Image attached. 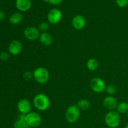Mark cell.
Listing matches in <instances>:
<instances>
[{
	"instance_id": "cell-1",
	"label": "cell",
	"mask_w": 128,
	"mask_h": 128,
	"mask_svg": "<svg viewBox=\"0 0 128 128\" xmlns=\"http://www.w3.org/2000/svg\"><path fill=\"white\" fill-rule=\"evenodd\" d=\"M33 104L38 111H46L50 106V100L44 94H38L33 99Z\"/></svg>"
},
{
	"instance_id": "cell-2",
	"label": "cell",
	"mask_w": 128,
	"mask_h": 128,
	"mask_svg": "<svg viewBox=\"0 0 128 128\" xmlns=\"http://www.w3.org/2000/svg\"><path fill=\"white\" fill-rule=\"evenodd\" d=\"M33 78L39 84H43L46 83L50 79L49 71L45 68H38L33 72Z\"/></svg>"
},
{
	"instance_id": "cell-3",
	"label": "cell",
	"mask_w": 128,
	"mask_h": 128,
	"mask_svg": "<svg viewBox=\"0 0 128 128\" xmlns=\"http://www.w3.org/2000/svg\"><path fill=\"white\" fill-rule=\"evenodd\" d=\"M105 122L110 128H116L120 123V114L115 111H110L105 116Z\"/></svg>"
},
{
	"instance_id": "cell-4",
	"label": "cell",
	"mask_w": 128,
	"mask_h": 128,
	"mask_svg": "<svg viewBox=\"0 0 128 128\" xmlns=\"http://www.w3.org/2000/svg\"><path fill=\"white\" fill-rule=\"evenodd\" d=\"M80 111L76 105H71L68 106L66 111L65 117L70 123H74L79 120L80 116Z\"/></svg>"
},
{
	"instance_id": "cell-5",
	"label": "cell",
	"mask_w": 128,
	"mask_h": 128,
	"mask_svg": "<svg viewBox=\"0 0 128 128\" xmlns=\"http://www.w3.org/2000/svg\"><path fill=\"white\" fill-rule=\"evenodd\" d=\"M26 121L30 128H38L41 125V117L38 113L36 112H30L25 116Z\"/></svg>"
},
{
	"instance_id": "cell-6",
	"label": "cell",
	"mask_w": 128,
	"mask_h": 128,
	"mask_svg": "<svg viewBox=\"0 0 128 128\" xmlns=\"http://www.w3.org/2000/svg\"><path fill=\"white\" fill-rule=\"evenodd\" d=\"M90 86L94 92L96 93H101L106 89V84L105 82L101 78L98 77L93 78L90 81Z\"/></svg>"
},
{
	"instance_id": "cell-7",
	"label": "cell",
	"mask_w": 128,
	"mask_h": 128,
	"mask_svg": "<svg viewBox=\"0 0 128 128\" xmlns=\"http://www.w3.org/2000/svg\"><path fill=\"white\" fill-rule=\"evenodd\" d=\"M40 34H41L38 28L33 26L27 27L24 31V36L29 41H34L39 39Z\"/></svg>"
},
{
	"instance_id": "cell-8",
	"label": "cell",
	"mask_w": 128,
	"mask_h": 128,
	"mask_svg": "<svg viewBox=\"0 0 128 128\" xmlns=\"http://www.w3.org/2000/svg\"><path fill=\"white\" fill-rule=\"evenodd\" d=\"M62 18V13L58 9H52L48 14L47 19L49 23L51 24H56L60 22Z\"/></svg>"
},
{
	"instance_id": "cell-9",
	"label": "cell",
	"mask_w": 128,
	"mask_h": 128,
	"mask_svg": "<svg viewBox=\"0 0 128 128\" xmlns=\"http://www.w3.org/2000/svg\"><path fill=\"white\" fill-rule=\"evenodd\" d=\"M17 108L19 112L22 114H27L31 112V104L26 99H21L18 102Z\"/></svg>"
},
{
	"instance_id": "cell-10",
	"label": "cell",
	"mask_w": 128,
	"mask_h": 128,
	"mask_svg": "<svg viewBox=\"0 0 128 128\" xmlns=\"http://www.w3.org/2000/svg\"><path fill=\"white\" fill-rule=\"evenodd\" d=\"M22 44L18 40H13L9 44L8 51L10 54L12 56H17L22 50Z\"/></svg>"
},
{
	"instance_id": "cell-11",
	"label": "cell",
	"mask_w": 128,
	"mask_h": 128,
	"mask_svg": "<svg viewBox=\"0 0 128 128\" xmlns=\"http://www.w3.org/2000/svg\"><path fill=\"white\" fill-rule=\"evenodd\" d=\"M103 104L109 111H114L115 109L117 108L118 103L116 98L112 96H108L104 99Z\"/></svg>"
},
{
	"instance_id": "cell-12",
	"label": "cell",
	"mask_w": 128,
	"mask_h": 128,
	"mask_svg": "<svg viewBox=\"0 0 128 128\" xmlns=\"http://www.w3.org/2000/svg\"><path fill=\"white\" fill-rule=\"evenodd\" d=\"M86 20L81 15H76L72 20V26L75 30H81L85 27Z\"/></svg>"
},
{
	"instance_id": "cell-13",
	"label": "cell",
	"mask_w": 128,
	"mask_h": 128,
	"mask_svg": "<svg viewBox=\"0 0 128 128\" xmlns=\"http://www.w3.org/2000/svg\"><path fill=\"white\" fill-rule=\"evenodd\" d=\"M31 6V0H16V6L18 10L22 12L28 11Z\"/></svg>"
},
{
	"instance_id": "cell-14",
	"label": "cell",
	"mask_w": 128,
	"mask_h": 128,
	"mask_svg": "<svg viewBox=\"0 0 128 128\" xmlns=\"http://www.w3.org/2000/svg\"><path fill=\"white\" fill-rule=\"evenodd\" d=\"M40 42L45 46H50L52 43V37L51 34L47 32H42L39 38Z\"/></svg>"
},
{
	"instance_id": "cell-15",
	"label": "cell",
	"mask_w": 128,
	"mask_h": 128,
	"mask_svg": "<svg viewBox=\"0 0 128 128\" xmlns=\"http://www.w3.org/2000/svg\"><path fill=\"white\" fill-rule=\"evenodd\" d=\"M24 114H21L18 116L16 121L14 123V128H30V126L27 124L25 118Z\"/></svg>"
},
{
	"instance_id": "cell-16",
	"label": "cell",
	"mask_w": 128,
	"mask_h": 128,
	"mask_svg": "<svg viewBox=\"0 0 128 128\" xmlns=\"http://www.w3.org/2000/svg\"><path fill=\"white\" fill-rule=\"evenodd\" d=\"M22 20V16L20 12H14L10 16L9 21L12 25H17L21 22Z\"/></svg>"
},
{
	"instance_id": "cell-17",
	"label": "cell",
	"mask_w": 128,
	"mask_h": 128,
	"mask_svg": "<svg viewBox=\"0 0 128 128\" xmlns=\"http://www.w3.org/2000/svg\"><path fill=\"white\" fill-rule=\"evenodd\" d=\"M86 66L90 71H95L98 68L99 62L95 58H90L88 60Z\"/></svg>"
},
{
	"instance_id": "cell-18",
	"label": "cell",
	"mask_w": 128,
	"mask_h": 128,
	"mask_svg": "<svg viewBox=\"0 0 128 128\" xmlns=\"http://www.w3.org/2000/svg\"><path fill=\"white\" fill-rule=\"evenodd\" d=\"M76 106L78 107L81 111H87L90 108L91 104L90 102L87 100H81L78 102Z\"/></svg>"
},
{
	"instance_id": "cell-19",
	"label": "cell",
	"mask_w": 128,
	"mask_h": 128,
	"mask_svg": "<svg viewBox=\"0 0 128 128\" xmlns=\"http://www.w3.org/2000/svg\"><path fill=\"white\" fill-rule=\"evenodd\" d=\"M116 111L119 114L127 113L128 111V103L125 101L120 102L116 108Z\"/></svg>"
},
{
	"instance_id": "cell-20",
	"label": "cell",
	"mask_w": 128,
	"mask_h": 128,
	"mask_svg": "<svg viewBox=\"0 0 128 128\" xmlns=\"http://www.w3.org/2000/svg\"><path fill=\"white\" fill-rule=\"evenodd\" d=\"M105 91L109 94V96H112L117 91V88L116 86L113 84H109L106 86Z\"/></svg>"
},
{
	"instance_id": "cell-21",
	"label": "cell",
	"mask_w": 128,
	"mask_h": 128,
	"mask_svg": "<svg viewBox=\"0 0 128 128\" xmlns=\"http://www.w3.org/2000/svg\"><path fill=\"white\" fill-rule=\"evenodd\" d=\"M49 28H50V25H49L48 22H42L39 24L38 30H40V31H41L42 32H47Z\"/></svg>"
},
{
	"instance_id": "cell-22",
	"label": "cell",
	"mask_w": 128,
	"mask_h": 128,
	"mask_svg": "<svg viewBox=\"0 0 128 128\" xmlns=\"http://www.w3.org/2000/svg\"><path fill=\"white\" fill-rule=\"evenodd\" d=\"M118 6L120 8L126 7L128 4V0H116Z\"/></svg>"
},
{
	"instance_id": "cell-23",
	"label": "cell",
	"mask_w": 128,
	"mask_h": 128,
	"mask_svg": "<svg viewBox=\"0 0 128 128\" xmlns=\"http://www.w3.org/2000/svg\"><path fill=\"white\" fill-rule=\"evenodd\" d=\"M24 78L26 80H31V79L33 78V72H30V71H26L23 74Z\"/></svg>"
},
{
	"instance_id": "cell-24",
	"label": "cell",
	"mask_w": 128,
	"mask_h": 128,
	"mask_svg": "<svg viewBox=\"0 0 128 128\" xmlns=\"http://www.w3.org/2000/svg\"><path fill=\"white\" fill-rule=\"evenodd\" d=\"M9 59V54L6 52H2L0 54V60L2 61H6Z\"/></svg>"
},
{
	"instance_id": "cell-25",
	"label": "cell",
	"mask_w": 128,
	"mask_h": 128,
	"mask_svg": "<svg viewBox=\"0 0 128 128\" xmlns=\"http://www.w3.org/2000/svg\"><path fill=\"white\" fill-rule=\"evenodd\" d=\"M62 0H49V3L52 5H58L62 2Z\"/></svg>"
},
{
	"instance_id": "cell-26",
	"label": "cell",
	"mask_w": 128,
	"mask_h": 128,
	"mask_svg": "<svg viewBox=\"0 0 128 128\" xmlns=\"http://www.w3.org/2000/svg\"><path fill=\"white\" fill-rule=\"evenodd\" d=\"M4 13L2 11H0V21H1V20H3L4 18Z\"/></svg>"
},
{
	"instance_id": "cell-27",
	"label": "cell",
	"mask_w": 128,
	"mask_h": 128,
	"mask_svg": "<svg viewBox=\"0 0 128 128\" xmlns=\"http://www.w3.org/2000/svg\"><path fill=\"white\" fill-rule=\"evenodd\" d=\"M45 2H49V0H43Z\"/></svg>"
},
{
	"instance_id": "cell-28",
	"label": "cell",
	"mask_w": 128,
	"mask_h": 128,
	"mask_svg": "<svg viewBox=\"0 0 128 128\" xmlns=\"http://www.w3.org/2000/svg\"><path fill=\"white\" fill-rule=\"evenodd\" d=\"M124 128H128V124H126V126H125Z\"/></svg>"
},
{
	"instance_id": "cell-29",
	"label": "cell",
	"mask_w": 128,
	"mask_h": 128,
	"mask_svg": "<svg viewBox=\"0 0 128 128\" xmlns=\"http://www.w3.org/2000/svg\"><path fill=\"white\" fill-rule=\"evenodd\" d=\"M127 116H128V112H127Z\"/></svg>"
}]
</instances>
